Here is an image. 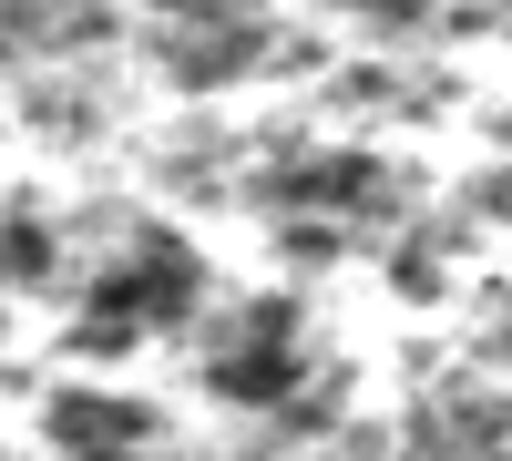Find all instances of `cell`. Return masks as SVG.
I'll return each instance as SVG.
<instances>
[{"mask_svg": "<svg viewBox=\"0 0 512 461\" xmlns=\"http://www.w3.org/2000/svg\"><path fill=\"white\" fill-rule=\"evenodd\" d=\"M287 339H297V328H287V308L236 318V328H226V349H216V390H226V400H256V410H267V400H287V390H297V369H308Z\"/></svg>", "mask_w": 512, "mask_h": 461, "instance_id": "7a4b0ae2", "label": "cell"}, {"mask_svg": "<svg viewBox=\"0 0 512 461\" xmlns=\"http://www.w3.org/2000/svg\"><path fill=\"white\" fill-rule=\"evenodd\" d=\"M0 267H11L21 287H41V277H52V236H41L31 216H11V226H0Z\"/></svg>", "mask_w": 512, "mask_h": 461, "instance_id": "277c9868", "label": "cell"}, {"mask_svg": "<svg viewBox=\"0 0 512 461\" xmlns=\"http://www.w3.org/2000/svg\"><path fill=\"white\" fill-rule=\"evenodd\" d=\"M185 308H195V246L144 236L123 267L93 277V318H72V349H82V359H113L123 339H144V328L185 318Z\"/></svg>", "mask_w": 512, "mask_h": 461, "instance_id": "6da1fadb", "label": "cell"}, {"mask_svg": "<svg viewBox=\"0 0 512 461\" xmlns=\"http://www.w3.org/2000/svg\"><path fill=\"white\" fill-rule=\"evenodd\" d=\"M144 410L134 400H52V441L62 461H144Z\"/></svg>", "mask_w": 512, "mask_h": 461, "instance_id": "3957f363", "label": "cell"}]
</instances>
